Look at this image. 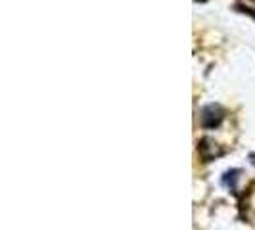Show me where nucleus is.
<instances>
[{
	"label": "nucleus",
	"mask_w": 255,
	"mask_h": 230,
	"mask_svg": "<svg viewBox=\"0 0 255 230\" xmlns=\"http://www.w3.org/2000/svg\"><path fill=\"white\" fill-rule=\"evenodd\" d=\"M221 121H223V110L215 104L207 106L204 110V114H202V125L207 128H213L217 127Z\"/></svg>",
	"instance_id": "obj_1"
}]
</instances>
